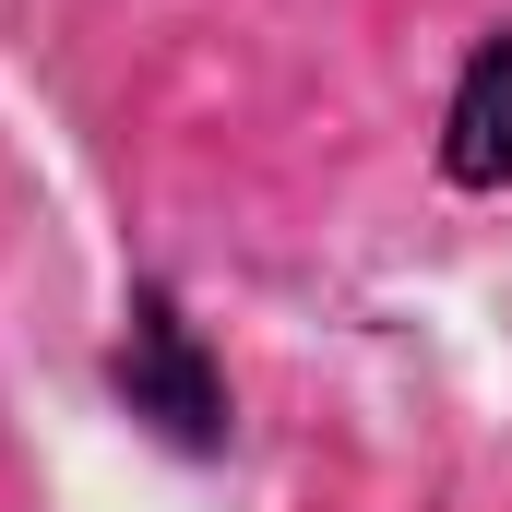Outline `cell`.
<instances>
[{
  "label": "cell",
  "instance_id": "6da1fadb",
  "mask_svg": "<svg viewBox=\"0 0 512 512\" xmlns=\"http://www.w3.org/2000/svg\"><path fill=\"white\" fill-rule=\"evenodd\" d=\"M96 393L131 417V441H155L167 465H227L239 453L227 346L203 334V310L179 298V274H131L120 286V322L96 346Z\"/></svg>",
  "mask_w": 512,
  "mask_h": 512
},
{
  "label": "cell",
  "instance_id": "7a4b0ae2",
  "mask_svg": "<svg viewBox=\"0 0 512 512\" xmlns=\"http://www.w3.org/2000/svg\"><path fill=\"white\" fill-rule=\"evenodd\" d=\"M429 179L453 203H512V12L465 36L441 108H429Z\"/></svg>",
  "mask_w": 512,
  "mask_h": 512
}]
</instances>
